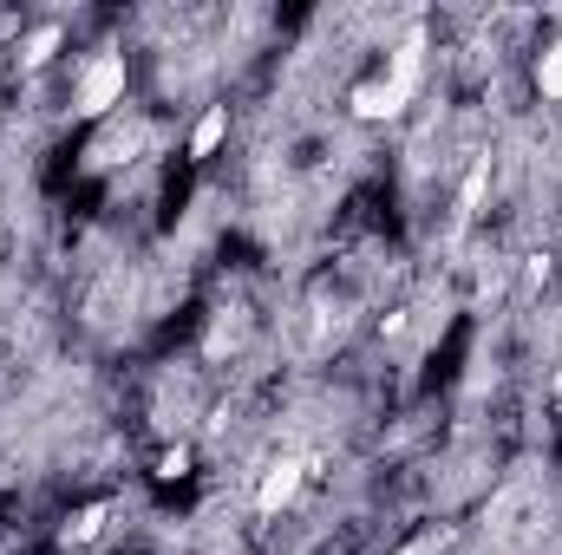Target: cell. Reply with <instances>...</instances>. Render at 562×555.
Wrapping results in <instances>:
<instances>
[{"label":"cell","mask_w":562,"mask_h":555,"mask_svg":"<svg viewBox=\"0 0 562 555\" xmlns=\"http://www.w3.org/2000/svg\"><path fill=\"white\" fill-rule=\"evenodd\" d=\"M125 86H132L125 53H92V66H86L79 86H72V112H79V118H105L112 105H125Z\"/></svg>","instance_id":"1"},{"label":"cell","mask_w":562,"mask_h":555,"mask_svg":"<svg viewBox=\"0 0 562 555\" xmlns=\"http://www.w3.org/2000/svg\"><path fill=\"white\" fill-rule=\"evenodd\" d=\"M406 99H413V92H406V86H393L386 72H380V79H360V86L347 92V105H353V118H360V125H386V118H400V112H406Z\"/></svg>","instance_id":"2"},{"label":"cell","mask_w":562,"mask_h":555,"mask_svg":"<svg viewBox=\"0 0 562 555\" xmlns=\"http://www.w3.org/2000/svg\"><path fill=\"white\" fill-rule=\"evenodd\" d=\"M301 477H307V464L301 457H276L269 471H262V490H256V510L262 517H281L294 497H301Z\"/></svg>","instance_id":"3"},{"label":"cell","mask_w":562,"mask_h":555,"mask_svg":"<svg viewBox=\"0 0 562 555\" xmlns=\"http://www.w3.org/2000/svg\"><path fill=\"white\" fill-rule=\"evenodd\" d=\"M419 72H425V39H406V46L386 59V79L406 86V92H419Z\"/></svg>","instance_id":"4"},{"label":"cell","mask_w":562,"mask_h":555,"mask_svg":"<svg viewBox=\"0 0 562 555\" xmlns=\"http://www.w3.org/2000/svg\"><path fill=\"white\" fill-rule=\"evenodd\" d=\"M229 138V112L223 105H210L203 118H196V132H190V157H216V144Z\"/></svg>","instance_id":"5"},{"label":"cell","mask_w":562,"mask_h":555,"mask_svg":"<svg viewBox=\"0 0 562 555\" xmlns=\"http://www.w3.org/2000/svg\"><path fill=\"white\" fill-rule=\"evenodd\" d=\"M530 79H537V92H543L550 105H562V39H550V46L537 53V72H530Z\"/></svg>","instance_id":"6"},{"label":"cell","mask_w":562,"mask_h":555,"mask_svg":"<svg viewBox=\"0 0 562 555\" xmlns=\"http://www.w3.org/2000/svg\"><path fill=\"white\" fill-rule=\"evenodd\" d=\"M59 53V26H33L26 39H20V66H46Z\"/></svg>","instance_id":"7"},{"label":"cell","mask_w":562,"mask_h":555,"mask_svg":"<svg viewBox=\"0 0 562 555\" xmlns=\"http://www.w3.org/2000/svg\"><path fill=\"white\" fill-rule=\"evenodd\" d=\"M105 517H112L105 503H86V510H79V517L66 523V550H79V543H92V536L105 530Z\"/></svg>","instance_id":"8"},{"label":"cell","mask_w":562,"mask_h":555,"mask_svg":"<svg viewBox=\"0 0 562 555\" xmlns=\"http://www.w3.org/2000/svg\"><path fill=\"white\" fill-rule=\"evenodd\" d=\"M190 471V451L177 444V451H164V464H157V477H183Z\"/></svg>","instance_id":"9"},{"label":"cell","mask_w":562,"mask_h":555,"mask_svg":"<svg viewBox=\"0 0 562 555\" xmlns=\"http://www.w3.org/2000/svg\"><path fill=\"white\" fill-rule=\"evenodd\" d=\"M400 555H438V543H431V536H413V543H406Z\"/></svg>","instance_id":"10"}]
</instances>
